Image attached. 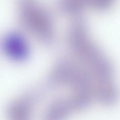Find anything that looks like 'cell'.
<instances>
[{
    "label": "cell",
    "instance_id": "6da1fadb",
    "mask_svg": "<svg viewBox=\"0 0 120 120\" xmlns=\"http://www.w3.org/2000/svg\"><path fill=\"white\" fill-rule=\"evenodd\" d=\"M75 110L71 98H57L54 100L48 108L43 120H64Z\"/></svg>",
    "mask_w": 120,
    "mask_h": 120
},
{
    "label": "cell",
    "instance_id": "7a4b0ae2",
    "mask_svg": "<svg viewBox=\"0 0 120 120\" xmlns=\"http://www.w3.org/2000/svg\"><path fill=\"white\" fill-rule=\"evenodd\" d=\"M10 120H30L31 107L26 100H18L12 103L8 109Z\"/></svg>",
    "mask_w": 120,
    "mask_h": 120
},
{
    "label": "cell",
    "instance_id": "3957f363",
    "mask_svg": "<svg viewBox=\"0 0 120 120\" xmlns=\"http://www.w3.org/2000/svg\"><path fill=\"white\" fill-rule=\"evenodd\" d=\"M7 50L14 57L21 58L25 56L26 49L24 43L19 37L11 36L7 43Z\"/></svg>",
    "mask_w": 120,
    "mask_h": 120
}]
</instances>
